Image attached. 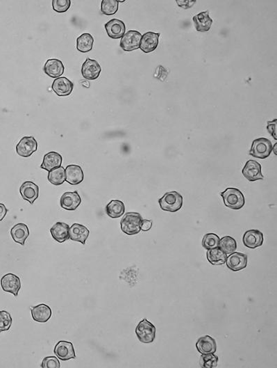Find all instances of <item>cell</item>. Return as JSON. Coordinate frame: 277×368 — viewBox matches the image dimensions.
<instances>
[{
	"label": "cell",
	"instance_id": "cell-39",
	"mask_svg": "<svg viewBox=\"0 0 277 368\" xmlns=\"http://www.w3.org/2000/svg\"><path fill=\"white\" fill-rule=\"evenodd\" d=\"M267 129L270 134L273 136V138L277 140V120L275 119L272 121L268 122Z\"/></svg>",
	"mask_w": 277,
	"mask_h": 368
},
{
	"label": "cell",
	"instance_id": "cell-2",
	"mask_svg": "<svg viewBox=\"0 0 277 368\" xmlns=\"http://www.w3.org/2000/svg\"><path fill=\"white\" fill-rule=\"evenodd\" d=\"M225 206L232 210H238L243 208L245 204V196L243 193L236 188H227L220 194Z\"/></svg>",
	"mask_w": 277,
	"mask_h": 368
},
{
	"label": "cell",
	"instance_id": "cell-1",
	"mask_svg": "<svg viewBox=\"0 0 277 368\" xmlns=\"http://www.w3.org/2000/svg\"><path fill=\"white\" fill-rule=\"evenodd\" d=\"M142 218L138 212H128L121 222V230L128 235H135L140 233Z\"/></svg>",
	"mask_w": 277,
	"mask_h": 368
},
{
	"label": "cell",
	"instance_id": "cell-13",
	"mask_svg": "<svg viewBox=\"0 0 277 368\" xmlns=\"http://www.w3.org/2000/svg\"><path fill=\"white\" fill-rule=\"evenodd\" d=\"M82 203V198L77 191L64 193L60 200L61 207L69 211H75Z\"/></svg>",
	"mask_w": 277,
	"mask_h": 368
},
{
	"label": "cell",
	"instance_id": "cell-34",
	"mask_svg": "<svg viewBox=\"0 0 277 368\" xmlns=\"http://www.w3.org/2000/svg\"><path fill=\"white\" fill-rule=\"evenodd\" d=\"M220 239L215 233H207L202 240V246L206 250L218 247Z\"/></svg>",
	"mask_w": 277,
	"mask_h": 368
},
{
	"label": "cell",
	"instance_id": "cell-23",
	"mask_svg": "<svg viewBox=\"0 0 277 368\" xmlns=\"http://www.w3.org/2000/svg\"><path fill=\"white\" fill-rule=\"evenodd\" d=\"M31 311L33 320L39 323H47L52 315L50 307L44 304L31 308Z\"/></svg>",
	"mask_w": 277,
	"mask_h": 368
},
{
	"label": "cell",
	"instance_id": "cell-38",
	"mask_svg": "<svg viewBox=\"0 0 277 368\" xmlns=\"http://www.w3.org/2000/svg\"><path fill=\"white\" fill-rule=\"evenodd\" d=\"M41 368H60L61 364L59 359L54 357H47L42 362Z\"/></svg>",
	"mask_w": 277,
	"mask_h": 368
},
{
	"label": "cell",
	"instance_id": "cell-14",
	"mask_svg": "<svg viewBox=\"0 0 277 368\" xmlns=\"http://www.w3.org/2000/svg\"><path fill=\"white\" fill-rule=\"evenodd\" d=\"M73 83L65 77H60L54 79L52 83V90L58 96H68L73 91Z\"/></svg>",
	"mask_w": 277,
	"mask_h": 368
},
{
	"label": "cell",
	"instance_id": "cell-29",
	"mask_svg": "<svg viewBox=\"0 0 277 368\" xmlns=\"http://www.w3.org/2000/svg\"><path fill=\"white\" fill-rule=\"evenodd\" d=\"M206 257L211 265H222L226 263L227 255L220 247H216L208 250Z\"/></svg>",
	"mask_w": 277,
	"mask_h": 368
},
{
	"label": "cell",
	"instance_id": "cell-26",
	"mask_svg": "<svg viewBox=\"0 0 277 368\" xmlns=\"http://www.w3.org/2000/svg\"><path fill=\"white\" fill-rule=\"evenodd\" d=\"M62 156L59 153L54 151L49 152L44 156L43 163L40 168L49 172L56 168L60 167L62 164Z\"/></svg>",
	"mask_w": 277,
	"mask_h": 368
},
{
	"label": "cell",
	"instance_id": "cell-4",
	"mask_svg": "<svg viewBox=\"0 0 277 368\" xmlns=\"http://www.w3.org/2000/svg\"><path fill=\"white\" fill-rule=\"evenodd\" d=\"M156 327L147 319L142 320L136 328L138 339L144 344L153 343L156 339Z\"/></svg>",
	"mask_w": 277,
	"mask_h": 368
},
{
	"label": "cell",
	"instance_id": "cell-9",
	"mask_svg": "<svg viewBox=\"0 0 277 368\" xmlns=\"http://www.w3.org/2000/svg\"><path fill=\"white\" fill-rule=\"evenodd\" d=\"M1 286L3 291L13 294L14 296L17 297L21 289L20 279L15 274H6L1 278Z\"/></svg>",
	"mask_w": 277,
	"mask_h": 368
},
{
	"label": "cell",
	"instance_id": "cell-37",
	"mask_svg": "<svg viewBox=\"0 0 277 368\" xmlns=\"http://www.w3.org/2000/svg\"><path fill=\"white\" fill-rule=\"evenodd\" d=\"M71 6L70 0H53L52 8L57 13H62L68 11Z\"/></svg>",
	"mask_w": 277,
	"mask_h": 368
},
{
	"label": "cell",
	"instance_id": "cell-17",
	"mask_svg": "<svg viewBox=\"0 0 277 368\" xmlns=\"http://www.w3.org/2000/svg\"><path fill=\"white\" fill-rule=\"evenodd\" d=\"M160 33L148 31L142 36L140 43V48L144 53H150L154 51L158 45V38Z\"/></svg>",
	"mask_w": 277,
	"mask_h": 368
},
{
	"label": "cell",
	"instance_id": "cell-27",
	"mask_svg": "<svg viewBox=\"0 0 277 368\" xmlns=\"http://www.w3.org/2000/svg\"><path fill=\"white\" fill-rule=\"evenodd\" d=\"M10 235L14 242L24 246L26 239L29 235V231L26 224L20 223L13 226L10 230Z\"/></svg>",
	"mask_w": 277,
	"mask_h": 368
},
{
	"label": "cell",
	"instance_id": "cell-25",
	"mask_svg": "<svg viewBox=\"0 0 277 368\" xmlns=\"http://www.w3.org/2000/svg\"><path fill=\"white\" fill-rule=\"evenodd\" d=\"M193 22L195 29L199 32H206L209 31L213 24L212 18L209 16V12H201L193 17Z\"/></svg>",
	"mask_w": 277,
	"mask_h": 368
},
{
	"label": "cell",
	"instance_id": "cell-31",
	"mask_svg": "<svg viewBox=\"0 0 277 368\" xmlns=\"http://www.w3.org/2000/svg\"><path fill=\"white\" fill-rule=\"evenodd\" d=\"M49 183L55 186L62 185L65 181V171L63 166L56 168L49 171L47 176Z\"/></svg>",
	"mask_w": 277,
	"mask_h": 368
},
{
	"label": "cell",
	"instance_id": "cell-20",
	"mask_svg": "<svg viewBox=\"0 0 277 368\" xmlns=\"http://www.w3.org/2000/svg\"><path fill=\"white\" fill-rule=\"evenodd\" d=\"M43 70L46 75L52 78L56 79L64 73L65 66L61 60L51 59L46 61Z\"/></svg>",
	"mask_w": 277,
	"mask_h": 368
},
{
	"label": "cell",
	"instance_id": "cell-24",
	"mask_svg": "<svg viewBox=\"0 0 277 368\" xmlns=\"http://www.w3.org/2000/svg\"><path fill=\"white\" fill-rule=\"evenodd\" d=\"M89 235V230L82 224H74L70 227V239L72 241L79 242L84 245Z\"/></svg>",
	"mask_w": 277,
	"mask_h": 368
},
{
	"label": "cell",
	"instance_id": "cell-5",
	"mask_svg": "<svg viewBox=\"0 0 277 368\" xmlns=\"http://www.w3.org/2000/svg\"><path fill=\"white\" fill-rule=\"evenodd\" d=\"M273 143L266 138H259L252 142L249 155L259 159H266L273 151Z\"/></svg>",
	"mask_w": 277,
	"mask_h": 368
},
{
	"label": "cell",
	"instance_id": "cell-6",
	"mask_svg": "<svg viewBox=\"0 0 277 368\" xmlns=\"http://www.w3.org/2000/svg\"><path fill=\"white\" fill-rule=\"evenodd\" d=\"M142 34L136 30H130L121 38V47L125 52H132L140 48Z\"/></svg>",
	"mask_w": 277,
	"mask_h": 368
},
{
	"label": "cell",
	"instance_id": "cell-10",
	"mask_svg": "<svg viewBox=\"0 0 277 368\" xmlns=\"http://www.w3.org/2000/svg\"><path fill=\"white\" fill-rule=\"evenodd\" d=\"M54 354L60 360L67 362L70 359L77 358L73 344L68 341H61L56 345L54 350Z\"/></svg>",
	"mask_w": 277,
	"mask_h": 368
},
{
	"label": "cell",
	"instance_id": "cell-35",
	"mask_svg": "<svg viewBox=\"0 0 277 368\" xmlns=\"http://www.w3.org/2000/svg\"><path fill=\"white\" fill-rule=\"evenodd\" d=\"M219 359L214 354L202 355L200 358V365L203 368H213L218 366Z\"/></svg>",
	"mask_w": 277,
	"mask_h": 368
},
{
	"label": "cell",
	"instance_id": "cell-36",
	"mask_svg": "<svg viewBox=\"0 0 277 368\" xmlns=\"http://www.w3.org/2000/svg\"><path fill=\"white\" fill-rule=\"evenodd\" d=\"M11 316L7 311H0V333L9 330L12 325Z\"/></svg>",
	"mask_w": 277,
	"mask_h": 368
},
{
	"label": "cell",
	"instance_id": "cell-22",
	"mask_svg": "<svg viewBox=\"0 0 277 368\" xmlns=\"http://www.w3.org/2000/svg\"><path fill=\"white\" fill-rule=\"evenodd\" d=\"M196 348L202 355L215 354L217 351L216 341L210 336H203L196 343Z\"/></svg>",
	"mask_w": 277,
	"mask_h": 368
},
{
	"label": "cell",
	"instance_id": "cell-21",
	"mask_svg": "<svg viewBox=\"0 0 277 368\" xmlns=\"http://www.w3.org/2000/svg\"><path fill=\"white\" fill-rule=\"evenodd\" d=\"M52 238L59 243H63L70 239V226L63 222H57L50 229Z\"/></svg>",
	"mask_w": 277,
	"mask_h": 368
},
{
	"label": "cell",
	"instance_id": "cell-3",
	"mask_svg": "<svg viewBox=\"0 0 277 368\" xmlns=\"http://www.w3.org/2000/svg\"><path fill=\"white\" fill-rule=\"evenodd\" d=\"M183 196L176 191L165 193L163 197L158 200L160 208L164 211L176 212L183 205Z\"/></svg>",
	"mask_w": 277,
	"mask_h": 368
},
{
	"label": "cell",
	"instance_id": "cell-12",
	"mask_svg": "<svg viewBox=\"0 0 277 368\" xmlns=\"http://www.w3.org/2000/svg\"><path fill=\"white\" fill-rule=\"evenodd\" d=\"M105 29L108 36L113 39L123 38L126 31L125 22L118 19H112L105 24Z\"/></svg>",
	"mask_w": 277,
	"mask_h": 368
},
{
	"label": "cell",
	"instance_id": "cell-32",
	"mask_svg": "<svg viewBox=\"0 0 277 368\" xmlns=\"http://www.w3.org/2000/svg\"><path fill=\"white\" fill-rule=\"evenodd\" d=\"M219 247L222 249L226 254H232L237 249V242L234 238L230 236L223 237L220 240Z\"/></svg>",
	"mask_w": 277,
	"mask_h": 368
},
{
	"label": "cell",
	"instance_id": "cell-33",
	"mask_svg": "<svg viewBox=\"0 0 277 368\" xmlns=\"http://www.w3.org/2000/svg\"><path fill=\"white\" fill-rule=\"evenodd\" d=\"M119 8V2L116 0H102L101 3L102 13L107 15H113L117 13Z\"/></svg>",
	"mask_w": 277,
	"mask_h": 368
},
{
	"label": "cell",
	"instance_id": "cell-41",
	"mask_svg": "<svg viewBox=\"0 0 277 368\" xmlns=\"http://www.w3.org/2000/svg\"><path fill=\"white\" fill-rule=\"evenodd\" d=\"M151 227H152V222L151 221L142 219L140 225L141 231H148L151 229Z\"/></svg>",
	"mask_w": 277,
	"mask_h": 368
},
{
	"label": "cell",
	"instance_id": "cell-7",
	"mask_svg": "<svg viewBox=\"0 0 277 368\" xmlns=\"http://www.w3.org/2000/svg\"><path fill=\"white\" fill-rule=\"evenodd\" d=\"M38 150V142L33 137H24L16 146V152L22 157H29Z\"/></svg>",
	"mask_w": 277,
	"mask_h": 368
},
{
	"label": "cell",
	"instance_id": "cell-11",
	"mask_svg": "<svg viewBox=\"0 0 277 368\" xmlns=\"http://www.w3.org/2000/svg\"><path fill=\"white\" fill-rule=\"evenodd\" d=\"M101 71V66L96 60L88 58L83 63L82 74L84 79L88 80H95L100 77Z\"/></svg>",
	"mask_w": 277,
	"mask_h": 368
},
{
	"label": "cell",
	"instance_id": "cell-18",
	"mask_svg": "<svg viewBox=\"0 0 277 368\" xmlns=\"http://www.w3.org/2000/svg\"><path fill=\"white\" fill-rule=\"evenodd\" d=\"M20 193L23 199L33 204L39 196V187L33 182H24L21 185Z\"/></svg>",
	"mask_w": 277,
	"mask_h": 368
},
{
	"label": "cell",
	"instance_id": "cell-28",
	"mask_svg": "<svg viewBox=\"0 0 277 368\" xmlns=\"http://www.w3.org/2000/svg\"><path fill=\"white\" fill-rule=\"evenodd\" d=\"M106 213L112 219H118L124 215L125 206L123 201L119 200H112L106 206Z\"/></svg>",
	"mask_w": 277,
	"mask_h": 368
},
{
	"label": "cell",
	"instance_id": "cell-40",
	"mask_svg": "<svg viewBox=\"0 0 277 368\" xmlns=\"http://www.w3.org/2000/svg\"><path fill=\"white\" fill-rule=\"evenodd\" d=\"M196 1H189V0H186V1H182V0L179 1V0H176V3H177V4L179 5L180 7H181V8H185V9L190 8V7L193 6L194 3Z\"/></svg>",
	"mask_w": 277,
	"mask_h": 368
},
{
	"label": "cell",
	"instance_id": "cell-15",
	"mask_svg": "<svg viewBox=\"0 0 277 368\" xmlns=\"http://www.w3.org/2000/svg\"><path fill=\"white\" fill-rule=\"evenodd\" d=\"M248 256L241 253L234 252L227 258V266L229 270L238 272L244 270L248 266Z\"/></svg>",
	"mask_w": 277,
	"mask_h": 368
},
{
	"label": "cell",
	"instance_id": "cell-8",
	"mask_svg": "<svg viewBox=\"0 0 277 368\" xmlns=\"http://www.w3.org/2000/svg\"><path fill=\"white\" fill-rule=\"evenodd\" d=\"M261 169L262 167L259 162L255 160H250L245 164L242 173L243 176L250 182L264 180V177L263 176Z\"/></svg>",
	"mask_w": 277,
	"mask_h": 368
},
{
	"label": "cell",
	"instance_id": "cell-30",
	"mask_svg": "<svg viewBox=\"0 0 277 368\" xmlns=\"http://www.w3.org/2000/svg\"><path fill=\"white\" fill-rule=\"evenodd\" d=\"M94 38L89 33H84L77 39V49L79 52L86 53L92 50Z\"/></svg>",
	"mask_w": 277,
	"mask_h": 368
},
{
	"label": "cell",
	"instance_id": "cell-43",
	"mask_svg": "<svg viewBox=\"0 0 277 368\" xmlns=\"http://www.w3.org/2000/svg\"><path fill=\"white\" fill-rule=\"evenodd\" d=\"M273 147H275V150H274L275 155H277V143H275V146H273Z\"/></svg>",
	"mask_w": 277,
	"mask_h": 368
},
{
	"label": "cell",
	"instance_id": "cell-42",
	"mask_svg": "<svg viewBox=\"0 0 277 368\" xmlns=\"http://www.w3.org/2000/svg\"><path fill=\"white\" fill-rule=\"evenodd\" d=\"M8 210L3 203H0V222L4 219L5 216L6 215Z\"/></svg>",
	"mask_w": 277,
	"mask_h": 368
},
{
	"label": "cell",
	"instance_id": "cell-16",
	"mask_svg": "<svg viewBox=\"0 0 277 368\" xmlns=\"http://www.w3.org/2000/svg\"><path fill=\"white\" fill-rule=\"evenodd\" d=\"M243 241L245 247L252 249H256L264 244V234L259 230H249L243 235Z\"/></svg>",
	"mask_w": 277,
	"mask_h": 368
},
{
	"label": "cell",
	"instance_id": "cell-19",
	"mask_svg": "<svg viewBox=\"0 0 277 368\" xmlns=\"http://www.w3.org/2000/svg\"><path fill=\"white\" fill-rule=\"evenodd\" d=\"M65 181L72 185H77L84 181V171L80 166L71 164L65 168Z\"/></svg>",
	"mask_w": 277,
	"mask_h": 368
}]
</instances>
